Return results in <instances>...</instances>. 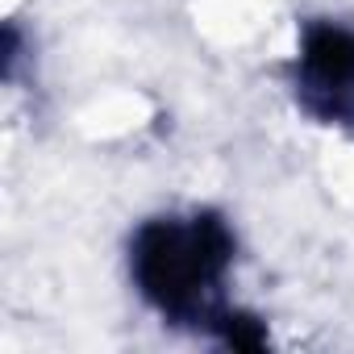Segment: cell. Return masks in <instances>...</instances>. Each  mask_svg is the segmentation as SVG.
<instances>
[{"instance_id":"7a4b0ae2","label":"cell","mask_w":354,"mask_h":354,"mask_svg":"<svg viewBox=\"0 0 354 354\" xmlns=\"http://www.w3.org/2000/svg\"><path fill=\"white\" fill-rule=\"evenodd\" d=\"M296 100L317 121L354 129V26L329 17L300 26Z\"/></svg>"},{"instance_id":"6da1fadb","label":"cell","mask_w":354,"mask_h":354,"mask_svg":"<svg viewBox=\"0 0 354 354\" xmlns=\"http://www.w3.org/2000/svg\"><path fill=\"white\" fill-rule=\"evenodd\" d=\"M238 254V238L221 213L196 209L188 217H150L129 238V275L142 300L171 325L221 333L225 279Z\"/></svg>"}]
</instances>
